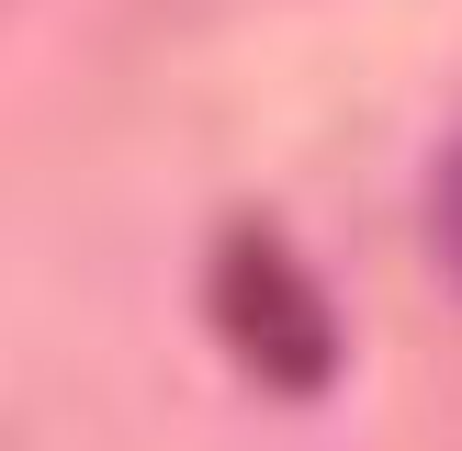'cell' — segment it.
<instances>
[{
  "mask_svg": "<svg viewBox=\"0 0 462 451\" xmlns=\"http://www.w3.org/2000/svg\"><path fill=\"white\" fill-rule=\"evenodd\" d=\"M203 293H215V338L248 361V383H271V395H328L338 383V316L316 293V271L271 226H237L215 248V282Z\"/></svg>",
  "mask_w": 462,
  "mask_h": 451,
  "instance_id": "cell-1",
  "label": "cell"
},
{
  "mask_svg": "<svg viewBox=\"0 0 462 451\" xmlns=\"http://www.w3.org/2000/svg\"><path fill=\"white\" fill-rule=\"evenodd\" d=\"M429 260H440V282L462 293V147L440 158V180H429Z\"/></svg>",
  "mask_w": 462,
  "mask_h": 451,
  "instance_id": "cell-2",
  "label": "cell"
}]
</instances>
